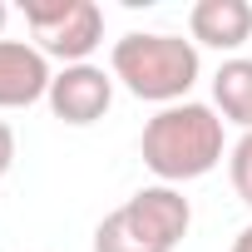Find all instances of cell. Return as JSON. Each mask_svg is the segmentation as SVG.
Here are the masks:
<instances>
[{"mask_svg":"<svg viewBox=\"0 0 252 252\" xmlns=\"http://www.w3.org/2000/svg\"><path fill=\"white\" fill-rule=\"evenodd\" d=\"M139 154H144V168L178 188V183H193L203 173H213L227 154V139H222V114L213 104H198V99H183V104H168L158 109L144 134H139Z\"/></svg>","mask_w":252,"mask_h":252,"instance_id":"cell-1","label":"cell"},{"mask_svg":"<svg viewBox=\"0 0 252 252\" xmlns=\"http://www.w3.org/2000/svg\"><path fill=\"white\" fill-rule=\"evenodd\" d=\"M109 74H114V84H124L134 99H149V104L168 109V104H183L188 99V89L203 74V60H198V45L183 40V35L134 30V35L114 40Z\"/></svg>","mask_w":252,"mask_h":252,"instance_id":"cell-2","label":"cell"},{"mask_svg":"<svg viewBox=\"0 0 252 252\" xmlns=\"http://www.w3.org/2000/svg\"><path fill=\"white\" fill-rule=\"evenodd\" d=\"M188 227H193V203L168 183H149L99 218L94 252H173L188 237Z\"/></svg>","mask_w":252,"mask_h":252,"instance_id":"cell-3","label":"cell"},{"mask_svg":"<svg viewBox=\"0 0 252 252\" xmlns=\"http://www.w3.org/2000/svg\"><path fill=\"white\" fill-rule=\"evenodd\" d=\"M20 10L45 60L89 64V55L104 45V10L94 0H25Z\"/></svg>","mask_w":252,"mask_h":252,"instance_id":"cell-4","label":"cell"},{"mask_svg":"<svg viewBox=\"0 0 252 252\" xmlns=\"http://www.w3.org/2000/svg\"><path fill=\"white\" fill-rule=\"evenodd\" d=\"M50 114L60 124H74V129H84V124H99L114 104V74L104 64H64L55 79H50Z\"/></svg>","mask_w":252,"mask_h":252,"instance_id":"cell-5","label":"cell"},{"mask_svg":"<svg viewBox=\"0 0 252 252\" xmlns=\"http://www.w3.org/2000/svg\"><path fill=\"white\" fill-rule=\"evenodd\" d=\"M50 60L30 40H0V109H30L50 99Z\"/></svg>","mask_w":252,"mask_h":252,"instance_id":"cell-6","label":"cell"},{"mask_svg":"<svg viewBox=\"0 0 252 252\" xmlns=\"http://www.w3.org/2000/svg\"><path fill=\"white\" fill-rule=\"evenodd\" d=\"M188 35H193V45L222 50L232 60L252 40V5L247 0H198L188 10Z\"/></svg>","mask_w":252,"mask_h":252,"instance_id":"cell-7","label":"cell"},{"mask_svg":"<svg viewBox=\"0 0 252 252\" xmlns=\"http://www.w3.org/2000/svg\"><path fill=\"white\" fill-rule=\"evenodd\" d=\"M213 109L222 114V124H237L242 134H252V60L247 55H232V60L218 64Z\"/></svg>","mask_w":252,"mask_h":252,"instance_id":"cell-8","label":"cell"},{"mask_svg":"<svg viewBox=\"0 0 252 252\" xmlns=\"http://www.w3.org/2000/svg\"><path fill=\"white\" fill-rule=\"evenodd\" d=\"M227 178H232V193L252 208V134H242L227 149Z\"/></svg>","mask_w":252,"mask_h":252,"instance_id":"cell-9","label":"cell"},{"mask_svg":"<svg viewBox=\"0 0 252 252\" xmlns=\"http://www.w3.org/2000/svg\"><path fill=\"white\" fill-rule=\"evenodd\" d=\"M10 168H15V129L0 119V178H5Z\"/></svg>","mask_w":252,"mask_h":252,"instance_id":"cell-10","label":"cell"},{"mask_svg":"<svg viewBox=\"0 0 252 252\" xmlns=\"http://www.w3.org/2000/svg\"><path fill=\"white\" fill-rule=\"evenodd\" d=\"M227 252H252V222H247V227L232 237V247H227Z\"/></svg>","mask_w":252,"mask_h":252,"instance_id":"cell-11","label":"cell"},{"mask_svg":"<svg viewBox=\"0 0 252 252\" xmlns=\"http://www.w3.org/2000/svg\"><path fill=\"white\" fill-rule=\"evenodd\" d=\"M5 15H10V10H5V0H0V30H5Z\"/></svg>","mask_w":252,"mask_h":252,"instance_id":"cell-12","label":"cell"}]
</instances>
